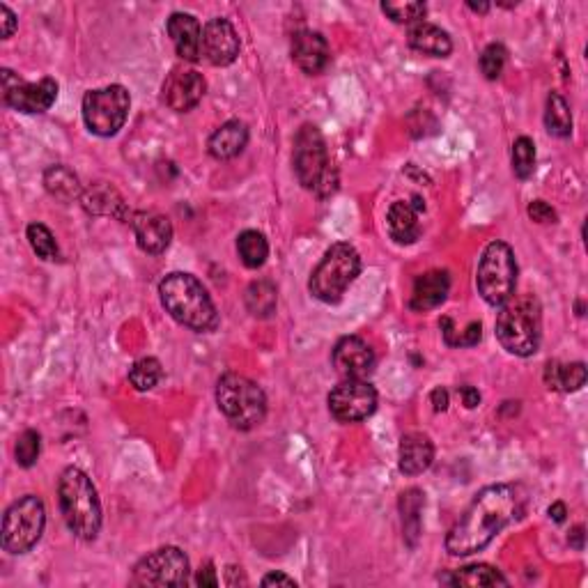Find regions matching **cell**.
<instances>
[{"label":"cell","mask_w":588,"mask_h":588,"mask_svg":"<svg viewBox=\"0 0 588 588\" xmlns=\"http://www.w3.org/2000/svg\"><path fill=\"white\" fill-rule=\"evenodd\" d=\"M292 164L294 175L304 189L317 193L320 198H327L336 191L338 175L331 166L327 141L315 125H304L294 136Z\"/></svg>","instance_id":"obj_5"},{"label":"cell","mask_w":588,"mask_h":588,"mask_svg":"<svg viewBox=\"0 0 588 588\" xmlns=\"http://www.w3.org/2000/svg\"><path fill=\"white\" fill-rule=\"evenodd\" d=\"M361 274V255L352 244H334L324 253L320 265L315 267L308 281V290L315 299L324 301V304H338L343 299L347 288L357 281Z\"/></svg>","instance_id":"obj_7"},{"label":"cell","mask_w":588,"mask_h":588,"mask_svg":"<svg viewBox=\"0 0 588 588\" xmlns=\"http://www.w3.org/2000/svg\"><path fill=\"white\" fill-rule=\"evenodd\" d=\"M526 212H529V216L536 223H556L559 221V214H556L554 207L547 205L545 200H533V203H529V207H526Z\"/></svg>","instance_id":"obj_39"},{"label":"cell","mask_w":588,"mask_h":588,"mask_svg":"<svg viewBox=\"0 0 588 588\" xmlns=\"http://www.w3.org/2000/svg\"><path fill=\"white\" fill-rule=\"evenodd\" d=\"M161 377H164V368L154 357L138 359L129 370V382L136 391H152L161 382Z\"/></svg>","instance_id":"obj_33"},{"label":"cell","mask_w":588,"mask_h":588,"mask_svg":"<svg viewBox=\"0 0 588 588\" xmlns=\"http://www.w3.org/2000/svg\"><path fill=\"white\" fill-rule=\"evenodd\" d=\"M196 584L198 586H219V579H216V570H214L212 563H205V568L198 570Z\"/></svg>","instance_id":"obj_44"},{"label":"cell","mask_w":588,"mask_h":588,"mask_svg":"<svg viewBox=\"0 0 588 588\" xmlns=\"http://www.w3.org/2000/svg\"><path fill=\"white\" fill-rule=\"evenodd\" d=\"M517 260L506 242H490L478 262L476 288L490 306H504L517 288Z\"/></svg>","instance_id":"obj_8"},{"label":"cell","mask_w":588,"mask_h":588,"mask_svg":"<svg viewBox=\"0 0 588 588\" xmlns=\"http://www.w3.org/2000/svg\"><path fill=\"white\" fill-rule=\"evenodd\" d=\"M42 451V437L37 430H26L21 432L17 439V446H14V458H17V464L23 469H30L33 464L40 458Z\"/></svg>","instance_id":"obj_36"},{"label":"cell","mask_w":588,"mask_h":588,"mask_svg":"<svg viewBox=\"0 0 588 588\" xmlns=\"http://www.w3.org/2000/svg\"><path fill=\"white\" fill-rule=\"evenodd\" d=\"M191 566L180 547H161L136 563L131 584L134 586H187Z\"/></svg>","instance_id":"obj_11"},{"label":"cell","mask_w":588,"mask_h":588,"mask_svg":"<svg viewBox=\"0 0 588 588\" xmlns=\"http://www.w3.org/2000/svg\"><path fill=\"white\" fill-rule=\"evenodd\" d=\"M166 30L173 40V46L184 63H198L203 60V26L187 12H175L168 19Z\"/></svg>","instance_id":"obj_19"},{"label":"cell","mask_w":588,"mask_h":588,"mask_svg":"<svg viewBox=\"0 0 588 588\" xmlns=\"http://www.w3.org/2000/svg\"><path fill=\"white\" fill-rule=\"evenodd\" d=\"M382 12L396 23H419L423 21L428 5L425 3H382Z\"/></svg>","instance_id":"obj_38"},{"label":"cell","mask_w":588,"mask_h":588,"mask_svg":"<svg viewBox=\"0 0 588 588\" xmlns=\"http://www.w3.org/2000/svg\"><path fill=\"white\" fill-rule=\"evenodd\" d=\"M430 402H432V407H435V412H446L448 409V391L446 389H435L430 393Z\"/></svg>","instance_id":"obj_45"},{"label":"cell","mask_w":588,"mask_h":588,"mask_svg":"<svg viewBox=\"0 0 588 588\" xmlns=\"http://www.w3.org/2000/svg\"><path fill=\"white\" fill-rule=\"evenodd\" d=\"M81 205L88 214L111 216V219H118V221H131L125 198L120 196L118 189H113L111 184L106 182L92 184V187L85 189L81 196Z\"/></svg>","instance_id":"obj_21"},{"label":"cell","mask_w":588,"mask_h":588,"mask_svg":"<svg viewBox=\"0 0 588 588\" xmlns=\"http://www.w3.org/2000/svg\"><path fill=\"white\" fill-rule=\"evenodd\" d=\"M460 398L467 409H476L481 405V393H478L474 386H460Z\"/></svg>","instance_id":"obj_42"},{"label":"cell","mask_w":588,"mask_h":588,"mask_svg":"<svg viewBox=\"0 0 588 588\" xmlns=\"http://www.w3.org/2000/svg\"><path fill=\"white\" fill-rule=\"evenodd\" d=\"M568 540H570V545L575 547V549H582L584 547V526H575Z\"/></svg>","instance_id":"obj_47"},{"label":"cell","mask_w":588,"mask_h":588,"mask_svg":"<svg viewBox=\"0 0 588 588\" xmlns=\"http://www.w3.org/2000/svg\"><path fill=\"white\" fill-rule=\"evenodd\" d=\"M44 187H46V191L51 193V196H56L60 200H74V198L83 196L79 177H76L72 168H67L63 164L46 168Z\"/></svg>","instance_id":"obj_28"},{"label":"cell","mask_w":588,"mask_h":588,"mask_svg":"<svg viewBox=\"0 0 588 588\" xmlns=\"http://www.w3.org/2000/svg\"><path fill=\"white\" fill-rule=\"evenodd\" d=\"M239 35L228 19L216 17L203 28V58L214 67H228L237 60Z\"/></svg>","instance_id":"obj_15"},{"label":"cell","mask_w":588,"mask_h":588,"mask_svg":"<svg viewBox=\"0 0 588 588\" xmlns=\"http://www.w3.org/2000/svg\"><path fill=\"white\" fill-rule=\"evenodd\" d=\"M290 53L297 67L308 76L322 74L331 60L327 37L317 33V30H299V33H294Z\"/></svg>","instance_id":"obj_17"},{"label":"cell","mask_w":588,"mask_h":588,"mask_svg":"<svg viewBox=\"0 0 588 588\" xmlns=\"http://www.w3.org/2000/svg\"><path fill=\"white\" fill-rule=\"evenodd\" d=\"M508 60V51L504 44L494 42L490 46H485L483 56H481V72L487 81H497L501 72H504Z\"/></svg>","instance_id":"obj_37"},{"label":"cell","mask_w":588,"mask_h":588,"mask_svg":"<svg viewBox=\"0 0 588 588\" xmlns=\"http://www.w3.org/2000/svg\"><path fill=\"white\" fill-rule=\"evenodd\" d=\"M425 504V494L419 487L402 492L400 497V513H402V529H405V538L409 545H416V540L421 536V510Z\"/></svg>","instance_id":"obj_29"},{"label":"cell","mask_w":588,"mask_h":588,"mask_svg":"<svg viewBox=\"0 0 588 588\" xmlns=\"http://www.w3.org/2000/svg\"><path fill=\"white\" fill-rule=\"evenodd\" d=\"M448 290H451V276H448V272H441V269L425 272L416 278L409 308L416 313L432 311V308L444 304L448 297Z\"/></svg>","instance_id":"obj_22"},{"label":"cell","mask_w":588,"mask_h":588,"mask_svg":"<svg viewBox=\"0 0 588 588\" xmlns=\"http://www.w3.org/2000/svg\"><path fill=\"white\" fill-rule=\"evenodd\" d=\"M329 412L340 423H359L375 414L377 391L366 379H343L329 393Z\"/></svg>","instance_id":"obj_13"},{"label":"cell","mask_w":588,"mask_h":588,"mask_svg":"<svg viewBox=\"0 0 588 588\" xmlns=\"http://www.w3.org/2000/svg\"><path fill=\"white\" fill-rule=\"evenodd\" d=\"M524 510V494L517 485H487L453 524L446 536L451 556H471L492 543Z\"/></svg>","instance_id":"obj_1"},{"label":"cell","mask_w":588,"mask_h":588,"mask_svg":"<svg viewBox=\"0 0 588 588\" xmlns=\"http://www.w3.org/2000/svg\"><path fill=\"white\" fill-rule=\"evenodd\" d=\"M414 203H407V200H396L389 207V214H386V226H389V235L393 242L398 244H414L416 239L421 237V223L419 214L425 212V203L414 196Z\"/></svg>","instance_id":"obj_20"},{"label":"cell","mask_w":588,"mask_h":588,"mask_svg":"<svg viewBox=\"0 0 588 588\" xmlns=\"http://www.w3.org/2000/svg\"><path fill=\"white\" fill-rule=\"evenodd\" d=\"M216 405L232 428L251 430L267 416V396L253 379L228 373L216 384Z\"/></svg>","instance_id":"obj_6"},{"label":"cell","mask_w":588,"mask_h":588,"mask_svg":"<svg viewBox=\"0 0 588 588\" xmlns=\"http://www.w3.org/2000/svg\"><path fill=\"white\" fill-rule=\"evenodd\" d=\"M246 308H249V313L255 317H272L276 313V301H278V294H276V285L269 283V281H255L249 285V290H246Z\"/></svg>","instance_id":"obj_32"},{"label":"cell","mask_w":588,"mask_h":588,"mask_svg":"<svg viewBox=\"0 0 588 588\" xmlns=\"http://www.w3.org/2000/svg\"><path fill=\"white\" fill-rule=\"evenodd\" d=\"M407 42L414 51L425 53L432 58H448L453 51V40L446 30H441L435 23L419 21L409 28Z\"/></svg>","instance_id":"obj_25"},{"label":"cell","mask_w":588,"mask_h":588,"mask_svg":"<svg viewBox=\"0 0 588 588\" xmlns=\"http://www.w3.org/2000/svg\"><path fill=\"white\" fill-rule=\"evenodd\" d=\"M246 143H249V127L242 120H228L210 136L207 150H210L214 159L228 161L239 157L244 152Z\"/></svg>","instance_id":"obj_24"},{"label":"cell","mask_w":588,"mask_h":588,"mask_svg":"<svg viewBox=\"0 0 588 588\" xmlns=\"http://www.w3.org/2000/svg\"><path fill=\"white\" fill-rule=\"evenodd\" d=\"M545 127L556 138H568L572 134V111L563 95L552 92L545 106Z\"/></svg>","instance_id":"obj_31"},{"label":"cell","mask_w":588,"mask_h":588,"mask_svg":"<svg viewBox=\"0 0 588 588\" xmlns=\"http://www.w3.org/2000/svg\"><path fill=\"white\" fill-rule=\"evenodd\" d=\"M483 338V327L481 322H471L467 329L462 331V334H458V338H455V347H474L481 343Z\"/></svg>","instance_id":"obj_40"},{"label":"cell","mask_w":588,"mask_h":588,"mask_svg":"<svg viewBox=\"0 0 588 588\" xmlns=\"http://www.w3.org/2000/svg\"><path fill=\"white\" fill-rule=\"evenodd\" d=\"M467 7H469V10H474V12H481V14L490 12V3H474V0H469Z\"/></svg>","instance_id":"obj_48"},{"label":"cell","mask_w":588,"mask_h":588,"mask_svg":"<svg viewBox=\"0 0 588 588\" xmlns=\"http://www.w3.org/2000/svg\"><path fill=\"white\" fill-rule=\"evenodd\" d=\"M60 513L67 529L81 540H95L102 529V501L92 478L79 467H67L58 483Z\"/></svg>","instance_id":"obj_3"},{"label":"cell","mask_w":588,"mask_h":588,"mask_svg":"<svg viewBox=\"0 0 588 588\" xmlns=\"http://www.w3.org/2000/svg\"><path fill=\"white\" fill-rule=\"evenodd\" d=\"M129 108L131 97L125 85H106V88L85 92L83 122L95 136L111 138L125 127Z\"/></svg>","instance_id":"obj_10"},{"label":"cell","mask_w":588,"mask_h":588,"mask_svg":"<svg viewBox=\"0 0 588 588\" xmlns=\"http://www.w3.org/2000/svg\"><path fill=\"white\" fill-rule=\"evenodd\" d=\"M331 361H334L338 375L345 379H366L377 363L373 347L359 336L340 338L331 352Z\"/></svg>","instance_id":"obj_16"},{"label":"cell","mask_w":588,"mask_h":588,"mask_svg":"<svg viewBox=\"0 0 588 588\" xmlns=\"http://www.w3.org/2000/svg\"><path fill=\"white\" fill-rule=\"evenodd\" d=\"M46 526V508L37 494H26L5 510L3 549L10 554H26L40 543Z\"/></svg>","instance_id":"obj_9"},{"label":"cell","mask_w":588,"mask_h":588,"mask_svg":"<svg viewBox=\"0 0 588 588\" xmlns=\"http://www.w3.org/2000/svg\"><path fill=\"white\" fill-rule=\"evenodd\" d=\"M0 23H3V28H0V35H3V40H10L14 35V30H17L19 21H17V14H14L7 5H0Z\"/></svg>","instance_id":"obj_41"},{"label":"cell","mask_w":588,"mask_h":588,"mask_svg":"<svg viewBox=\"0 0 588 588\" xmlns=\"http://www.w3.org/2000/svg\"><path fill=\"white\" fill-rule=\"evenodd\" d=\"M159 299L166 313L182 327L198 331V334H210L219 327V311L210 292L196 276L184 272L168 274L159 283Z\"/></svg>","instance_id":"obj_2"},{"label":"cell","mask_w":588,"mask_h":588,"mask_svg":"<svg viewBox=\"0 0 588 588\" xmlns=\"http://www.w3.org/2000/svg\"><path fill=\"white\" fill-rule=\"evenodd\" d=\"M207 90L205 76L196 69L175 67L164 81V102L175 113H187L203 102Z\"/></svg>","instance_id":"obj_14"},{"label":"cell","mask_w":588,"mask_h":588,"mask_svg":"<svg viewBox=\"0 0 588 588\" xmlns=\"http://www.w3.org/2000/svg\"><path fill=\"white\" fill-rule=\"evenodd\" d=\"M545 384L552 391L575 393L586 384V366L582 361H575V363L549 361L545 366Z\"/></svg>","instance_id":"obj_27"},{"label":"cell","mask_w":588,"mask_h":588,"mask_svg":"<svg viewBox=\"0 0 588 588\" xmlns=\"http://www.w3.org/2000/svg\"><path fill=\"white\" fill-rule=\"evenodd\" d=\"M441 584L448 586H508V579L501 575L497 568L487 566V563H476V566H467L460 570L448 572V575H439Z\"/></svg>","instance_id":"obj_26"},{"label":"cell","mask_w":588,"mask_h":588,"mask_svg":"<svg viewBox=\"0 0 588 588\" xmlns=\"http://www.w3.org/2000/svg\"><path fill=\"white\" fill-rule=\"evenodd\" d=\"M28 244L30 249L37 253V258L42 260H58L60 258V249L53 232L44 226V223H30L26 230Z\"/></svg>","instance_id":"obj_34"},{"label":"cell","mask_w":588,"mask_h":588,"mask_svg":"<svg viewBox=\"0 0 588 588\" xmlns=\"http://www.w3.org/2000/svg\"><path fill=\"white\" fill-rule=\"evenodd\" d=\"M566 515H568V508L566 504H561V501H556V504L549 506V517H552L556 524L566 522Z\"/></svg>","instance_id":"obj_46"},{"label":"cell","mask_w":588,"mask_h":588,"mask_svg":"<svg viewBox=\"0 0 588 588\" xmlns=\"http://www.w3.org/2000/svg\"><path fill=\"white\" fill-rule=\"evenodd\" d=\"M540 301L533 294H520L510 297L501 313L497 315V340L508 354L515 357H533L540 347L543 336V315H540Z\"/></svg>","instance_id":"obj_4"},{"label":"cell","mask_w":588,"mask_h":588,"mask_svg":"<svg viewBox=\"0 0 588 588\" xmlns=\"http://www.w3.org/2000/svg\"><path fill=\"white\" fill-rule=\"evenodd\" d=\"M398 460L402 474L419 476L423 471H428L432 460H435V444L423 432H409V435L400 439Z\"/></svg>","instance_id":"obj_23"},{"label":"cell","mask_w":588,"mask_h":588,"mask_svg":"<svg viewBox=\"0 0 588 588\" xmlns=\"http://www.w3.org/2000/svg\"><path fill=\"white\" fill-rule=\"evenodd\" d=\"M129 223L141 251L150 255H161L168 251L170 242H173V226H170L168 216L157 212H136L131 214Z\"/></svg>","instance_id":"obj_18"},{"label":"cell","mask_w":588,"mask_h":588,"mask_svg":"<svg viewBox=\"0 0 588 588\" xmlns=\"http://www.w3.org/2000/svg\"><path fill=\"white\" fill-rule=\"evenodd\" d=\"M536 170V143L529 136L515 138L513 143V173L520 180H529Z\"/></svg>","instance_id":"obj_35"},{"label":"cell","mask_w":588,"mask_h":588,"mask_svg":"<svg viewBox=\"0 0 588 588\" xmlns=\"http://www.w3.org/2000/svg\"><path fill=\"white\" fill-rule=\"evenodd\" d=\"M262 586H297L294 577L283 575V572H269V575L262 577Z\"/></svg>","instance_id":"obj_43"},{"label":"cell","mask_w":588,"mask_h":588,"mask_svg":"<svg viewBox=\"0 0 588 588\" xmlns=\"http://www.w3.org/2000/svg\"><path fill=\"white\" fill-rule=\"evenodd\" d=\"M3 102L5 106L14 108V111L33 115L44 113L56 104L58 99V81L51 76H44L42 81L26 83L19 79V74H14L12 69H3Z\"/></svg>","instance_id":"obj_12"},{"label":"cell","mask_w":588,"mask_h":588,"mask_svg":"<svg viewBox=\"0 0 588 588\" xmlns=\"http://www.w3.org/2000/svg\"><path fill=\"white\" fill-rule=\"evenodd\" d=\"M237 253L242 258L244 267L260 269L269 258V242L258 230H244L237 237Z\"/></svg>","instance_id":"obj_30"}]
</instances>
